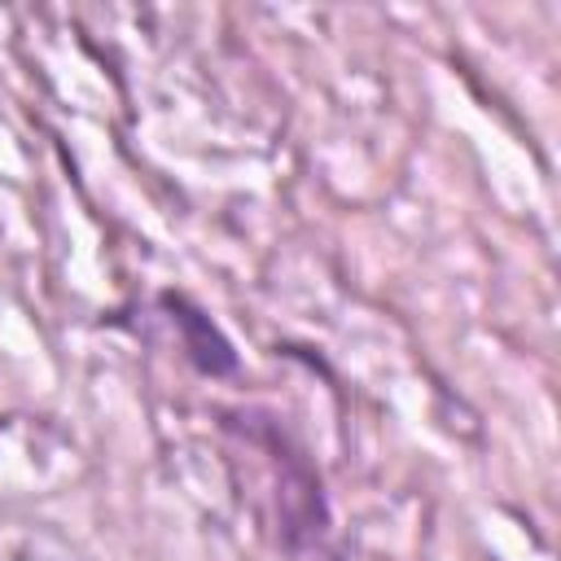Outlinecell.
Wrapping results in <instances>:
<instances>
[{"label":"cell","mask_w":561,"mask_h":561,"mask_svg":"<svg viewBox=\"0 0 561 561\" xmlns=\"http://www.w3.org/2000/svg\"><path fill=\"white\" fill-rule=\"evenodd\" d=\"M224 434L232 447L263 460V522L276 535V548L289 561H342L333 548V513L320 482L316 460L307 447L280 425V416L263 408H232L224 412Z\"/></svg>","instance_id":"obj_1"},{"label":"cell","mask_w":561,"mask_h":561,"mask_svg":"<svg viewBox=\"0 0 561 561\" xmlns=\"http://www.w3.org/2000/svg\"><path fill=\"white\" fill-rule=\"evenodd\" d=\"M158 311H162V324L175 333V346L180 355L202 373V377H232L241 368L228 333L210 320L206 307H197L188 294L180 289H162L158 294Z\"/></svg>","instance_id":"obj_2"}]
</instances>
